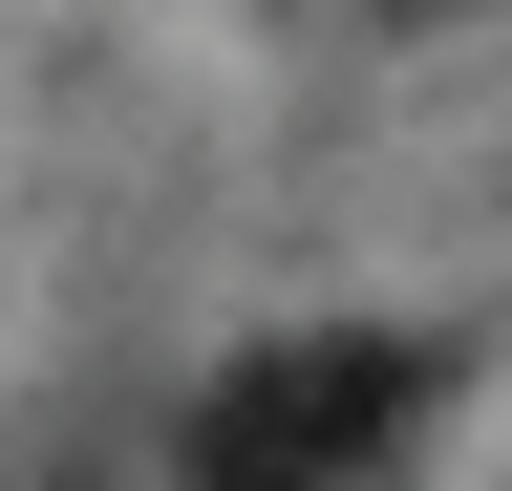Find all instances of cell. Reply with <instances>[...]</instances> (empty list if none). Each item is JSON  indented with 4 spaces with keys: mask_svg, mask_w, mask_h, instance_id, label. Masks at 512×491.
<instances>
[{
    "mask_svg": "<svg viewBox=\"0 0 512 491\" xmlns=\"http://www.w3.org/2000/svg\"><path fill=\"white\" fill-rule=\"evenodd\" d=\"M427 363L406 342H278V363H235L214 427H192V491H320V470H363L384 427H406Z\"/></svg>",
    "mask_w": 512,
    "mask_h": 491,
    "instance_id": "6da1fadb",
    "label": "cell"
}]
</instances>
